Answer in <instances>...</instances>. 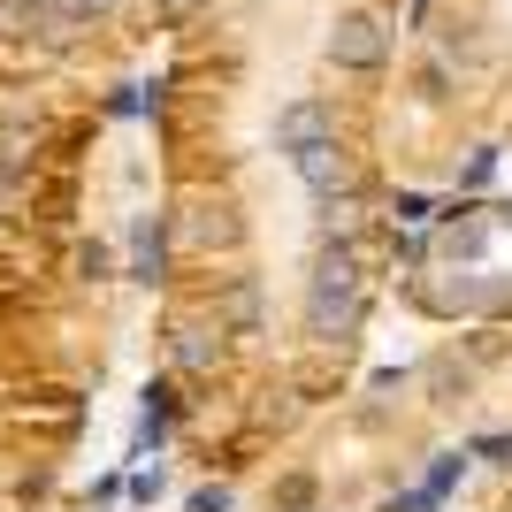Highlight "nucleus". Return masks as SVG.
Here are the masks:
<instances>
[{"label":"nucleus","mask_w":512,"mask_h":512,"mask_svg":"<svg viewBox=\"0 0 512 512\" xmlns=\"http://www.w3.org/2000/svg\"><path fill=\"white\" fill-rule=\"evenodd\" d=\"M306 321H314V337H337V329L360 321V253H352V245H329V253L314 260Z\"/></svg>","instance_id":"f257e3e1"},{"label":"nucleus","mask_w":512,"mask_h":512,"mask_svg":"<svg viewBox=\"0 0 512 512\" xmlns=\"http://www.w3.org/2000/svg\"><path fill=\"white\" fill-rule=\"evenodd\" d=\"M321 54H329L337 69H352V77H375V69L390 62V23L375 16V8H344V16L329 23Z\"/></svg>","instance_id":"f03ea898"},{"label":"nucleus","mask_w":512,"mask_h":512,"mask_svg":"<svg viewBox=\"0 0 512 512\" xmlns=\"http://www.w3.org/2000/svg\"><path fill=\"white\" fill-rule=\"evenodd\" d=\"M321 138H337V115L321 100H283L276 107V153H291L299 161L306 146H321Z\"/></svg>","instance_id":"7ed1b4c3"},{"label":"nucleus","mask_w":512,"mask_h":512,"mask_svg":"<svg viewBox=\"0 0 512 512\" xmlns=\"http://www.w3.org/2000/svg\"><path fill=\"white\" fill-rule=\"evenodd\" d=\"M169 360L184 367V375H214L222 344H214V329H192V321H176V329H169Z\"/></svg>","instance_id":"20e7f679"},{"label":"nucleus","mask_w":512,"mask_h":512,"mask_svg":"<svg viewBox=\"0 0 512 512\" xmlns=\"http://www.w3.org/2000/svg\"><path fill=\"white\" fill-rule=\"evenodd\" d=\"M291 169H299V176H306V192H321V199H329V192H344V153H337V138L306 146L299 161H291Z\"/></svg>","instance_id":"39448f33"},{"label":"nucleus","mask_w":512,"mask_h":512,"mask_svg":"<svg viewBox=\"0 0 512 512\" xmlns=\"http://www.w3.org/2000/svg\"><path fill=\"white\" fill-rule=\"evenodd\" d=\"M222 321H230V329H260V291L253 283H237L230 299H222Z\"/></svg>","instance_id":"423d86ee"},{"label":"nucleus","mask_w":512,"mask_h":512,"mask_svg":"<svg viewBox=\"0 0 512 512\" xmlns=\"http://www.w3.org/2000/svg\"><path fill=\"white\" fill-rule=\"evenodd\" d=\"M138 268H146V276L161 268V230H153V222H138Z\"/></svg>","instance_id":"0eeeda50"},{"label":"nucleus","mask_w":512,"mask_h":512,"mask_svg":"<svg viewBox=\"0 0 512 512\" xmlns=\"http://www.w3.org/2000/svg\"><path fill=\"white\" fill-rule=\"evenodd\" d=\"M192 512H237L230 490H192Z\"/></svg>","instance_id":"6e6552de"}]
</instances>
